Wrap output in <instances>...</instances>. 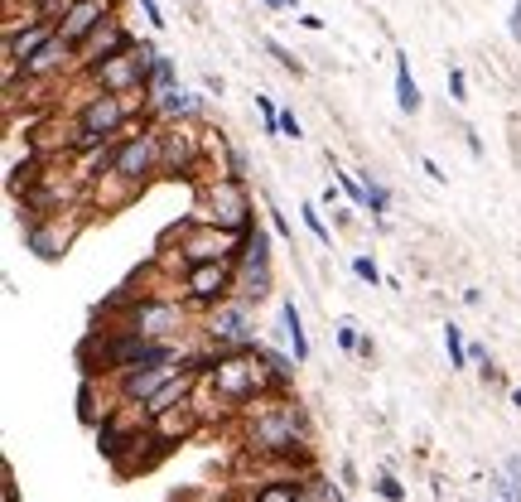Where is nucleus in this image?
<instances>
[{"label": "nucleus", "instance_id": "nucleus-1", "mask_svg": "<svg viewBox=\"0 0 521 502\" xmlns=\"http://www.w3.org/2000/svg\"><path fill=\"white\" fill-rule=\"evenodd\" d=\"M304 440H309V425L290 401L261 406L247 425V445L256 454H295V449H304Z\"/></svg>", "mask_w": 521, "mask_h": 502}, {"label": "nucleus", "instance_id": "nucleus-2", "mask_svg": "<svg viewBox=\"0 0 521 502\" xmlns=\"http://www.w3.org/2000/svg\"><path fill=\"white\" fill-rule=\"evenodd\" d=\"M208 218L203 223H213L218 232L227 237H247L251 227H256V213H251V198L242 189V179H218V184H208Z\"/></svg>", "mask_w": 521, "mask_h": 502}, {"label": "nucleus", "instance_id": "nucleus-3", "mask_svg": "<svg viewBox=\"0 0 521 502\" xmlns=\"http://www.w3.org/2000/svg\"><path fill=\"white\" fill-rule=\"evenodd\" d=\"M208 343L218 348V353H242V348H256V338H251V305L247 300H227L208 314Z\"/></svg>", "mask_w": 521, "mask_h": 502}, {"label": "nucleus", "instance_id": "nucleus-4", "mask_svg": "<svg viewBox=\"0 0 521 502\" xmlns=\"http://www.w3.org/2000/svg\"><path fill=\"white\" fill-rule=\"evenodd\" d=\"M155 165H160V136H150V131L126 136V131H121V145H116V165H111V174H116V179H126V184H145V174H155Z\"/></svg>", "mask_w": 521, "mask_h": 502}, {"label": "nucleus", "instance_id": "nucleus-5", "mask_svg": "<svg viewBox=\"0 0 521 502\" xmlns=\"http://www.w3.org/2000/svg\"><path fill=\"white\" fill-rule=\"evenodd\" d=\"M184 295L193 305L218 309L232 300V261H208V266H189L184 276Z\"/></svg>", "mask_w": 521, "mask_h": 502}, {"label": "nucleus", "instance_id": "nucleus-6", "mask_svg": "<svg viewBox=\"0 0 521 502\" xmlns=\"http://www.w3.org/2000/svg\"><path fill=\"white\" fill-rule=\"evenodd\" d=\"M107 15H111L107 0H73V10H68V15H63V25H58V39H63V44H73V54H78L87 39L102 29Z\"/></svg>", "mask_w": 521, "mask_h": 502}, {"label": "nucleus", "instance_id": "nucleus-7", "mask_svg": "<svg viewBox=\"0 0 521 502\" xmlns=\"http://www.w3.org/2000/svg\"><path fill=\"white\" fill-rule=\"evenodd\" d=\"M54 34H58L54 25H39V20H34L29 29L5 25V63H20V68H25L29 58L39 54V49H44V44H49Z\"/></svg>", "mask_w": 521, "mask_h": 502}, {"label": "nucleus", "instance_id": "nucleus-8", "mask_svg": "<svg viewBox=\"0 0 521 502\" xmlns=\"http://www.w3.org/2000/svg\"><path fill=\"white\" fill-rule=\"evenodd\" d=\"M68 58H73V44H63V39L54 34V39H49V44H44V49H39V54H34V58L25 63V78H44V73L63 68Z\"/></svg>", "mask_w": 521, "mask_h": 502}, {"label": "nucleus", "instance_id": "nucleus-9", "mask_svg": "<svg viewBox=\"0 0 521 502\" xmlns=\"http://www.w3.org/2000/svg\"><path fill=\"white\" fill-rule=\"evenodd\" d=\"M396 107L406 116L420 112V87H415V78H411V58L406 54H396Z\"/></svg>", "mask_w": 521, "mask_h": 502}, {"label": "nucleus", "instance_id": "nucleus-10", "mask_svg": "<svg viewBox=\"0 0 521 502\" xmlns=\"http://www.w3.org/2000/svg\"><path fill=\"white\" fill-rule=\"evenodd\" d=\"M280 324H285V338L295 348V363H309V338H304V319L295 309V300H280Z\"/></svg>", "mask_w": 521, "mask_h": 502}, {"label": "nucleus", "instance_id": "nucleus-11", "mask_svg": "<svg viewBox=\"0 0 521 502\" xmlns=\"http://www.w3.org/2000/svg\"><path fill=\"white\" fill-rule=\"evenodd\" d=\"M256 502H304V483L300 478H275L256 488Z\"/></svg>", "mask_w": 521, "mask_h": 502}, {"label": "nucleus", "instance_id": "nucleus-12", "mask_svg": "<svg viewBox=\"0 0 521 502\" xmlns=\"http://www.w3.org/2000/svg\"><path fill=\"white\" fill-rule=\"evenodd\" d=\"M256 353H261V363L271 367V377L285 387L290 377H295V358H285V353H275V348H266V343H256Z\"/></svg>", "mask_w": 521, "mask_h": 502}, {"label": "nucleus", "instance_id": "nucleus-13", "mask_svg": "<svg viewBox=\"0 0 521 502\" xmlns=\"http://www.w3.org/2000/svg\"><path fill=\"white\" fill-rule=\"evenodd\" d=\"M160 112H169V116H198V112H203V97H193V92H179V87H174L165 102H160Z\"/></svg>", "mask_w": 521, "mask_h": 502}, {"label": "nucleus", "instance_id": "nucleus-14", "mask_svg": "<svg viewBox=\"0 0 521 502\" xmlns=\"http://www.w3.org/2000/svg\"><path fill=\"white\" fill-rule=\"evenodd\" d=\"M444 348H449V367H468V343L459 324H444Z\"/></svg>", "mask_w": 521, "mask_h": 502}, {"label": "nucleus", "instance_id": "nucleus-15", "mask_svg": "<svg viewBox=\"0 0 521 502\" xmlns=\"http://www.w3.org/2000/svg\"><path fill=\"white\" fill-rule=\"evenodd\" d=\"M333 338H338L343 353H357V348H362V334H357L353 319H338V324H333Z\"/></svg>", "mask_w": 521, "mask_h": 502}, {"label": "nucleus", "instance_id": "nucleus-16", "mask_svg": "<svg viewBox=\"0 0 521 502\" xmlns=\"http://www.w3.org/2000/svg\"><path fill=\"white\" fill-rule=\"evenodd\" d=\"M488 483H493V498H497V502H521V483H512L507 474L488 478Z\"/></svg>", "mask_w": 521, "mask_h": 502}, {"label": "nucleus", "instance_id": "nucleus-17", "mask_svg": "<svg viewBox=\"0 0 521 502\" xmlns=\"http://www.w3.org/2000/svg\"><path fill=\"white\" fill-rule=\"evenodd\" d=\"M304 227L314 232V242H324V247H329V242H333V232H329V227H324V218H319V208H314V203L304 208Z\"/></svg>", "mask_w": 521, "mask_h": 502}, {"label": "nucleus", "instance_id": "nucleus-18", "mask_svg": "<svg viewBox=\"0 0 521 502\" xmlns=\"http://www.w3.org/2000/svg\"><path fill=\"white\" fill-rule=\"evenodd\" d=\"M353 276L367 280V285H382V271H377V261H372V256H353Z\"/></svg>", "mask_w": 521, "mask_h": 502}, {"label": "nucleus", "instance_id": "nucleus-19", "mask_svg": "<svg viewBox=\"0 0 521 502\" xmlns=\"http://www.w3.org/2000/svg\"><path fill=\"white\" fill-rule=\"evenodd\" d=\"M372 488H377V493H382L386 502H401V498H406V488L396 483V474H382V478H377V483H372Z\"/></svg>", "mask_w": 521, "mask_h": 502}, {"label": "nucleus", "instance_id": "nucleus-20", "mask_svg": "<svg viewBox=\"0 0 521 502\" xmlns=\"http://www.w3.org/2000/svg\"><path fill=\"white\" fill-rule=\"evenodd\" d=\"M266 49H271L275 58H280V68H290V73H300V58L290 54V49H285V44H275V39H266Z\"/></svg>", "mask_w": 521, "mask_h": 502}, {"label": "nucleus", "instance_id": "nucleus-21", "mask_svg": "<svg viewBox=\"0 0 521 502\" xmlns=\"http://www.w3.org/2000/svg\"><path fill=\"white\" fill-rule=\"evenodd\" d=\"M449 92H454V102H468V78L459 73V68L449 73Z\"/></svg>", "mask_w": 521, "mask_h": 502}, {"label": "nucleus", "instance_id": "nucleus-22", "mask_svg": "<svg viewBox=\"0 0 521 502\" xmlns=\"http://www.w3.org/2000/svg\"><path fill=\"white\" fill-rule=\"evenodd\" d=\"M280 136H295V140L304 136V131H300V121H295V112H280Z\"/></svg>", "mask_w": 521, "mask_h": 502}, {"label": "nucleus", "instance_id": "nucleus-23", "mask_svg": "<svg viewBox=\"0 0 521 502\" xmlns=\"http://www.w3.org/2000/svg\"><path fill=\"white\" fill-rule=\"evenodd\" d=\"M502 474L512 478V483H521V454H507V459H502Z\"/></svg>", "mask_w": 521, "mask_h": 502}, {"label": "nucleus", "instance_id": "nucleus-24", "mask_svg": "<svg viewBox=\"0 0 521 502\" xmlns=\"http://www.w3.org/2000/svg\"><path fill=\"white\" fill-rule=\"evenodd\" d=\"M140 10H145V20H150L155 29H165V20H160V5H155V0H140Z\"/></svg>", "mask_w": 521, "mask_h": 502}, {"label": "nucleus", "instance_id": "nucleus-25", "mask_svg": "<svg viewBox=\"0 0 521 502\" xmlns=\"http://www.w3.org/2000/svg\"><path fill=\"white\" fill-rule=\"evenodd\" d=\"M271 213V232L275 237H290V223H285V213H275V208H266Z\"/></svg>", "mask_w": 521, "mask_h": 502}, {"label": "nucleus", "instance_id": "nucleus-26", "mask_svg": "<svg viewBox=\"0 0 521 502\" xmlns=\"http://www.w3.org/2000/svg\"><path fill=\"white\" fill-rule=\"evenodd\" d=\"M507 29H512V39H517V44H521V0H517V5H512V20H507Z\"/></svg>", "mask_w": 521, "mask_h": 502}, {"label": "nucleus", "instance_id": "nucleus-27", "mask_svg": "<svg viewBox=\"0 0 521 502\" xmlns=\"http://www.w3.org/2000/svg\"><path fill=\"white\" fill-rule=\"evenodd\" d=\"M425 174H430V179H435V184H444V179H449V174H444V169H439L435 160H425Z\"/></svg>", "mask_w": 521, "mask_h": 502}, {"label": "nucleus", "instance_id": "nucleus-28", "mask_svg": "<svg viewBox=\"0 0 521 502\" xmlns=\"http://www.w3.org/2000/svg\"><path fill=\"white\" fill-rule=\"evenodd\" d=\"M300 0H266V10H295Z\"/></svg>", "mask_w": 521, "mask_h": 502}, {"label": "nucleus", "instance_id": "nucleus-29", "mask_svg": "<svg viewBox=\"0 0 521 502\" xmlns=\"http://www.w3.org/2000/svg\"><path fill=\"white\" fill-rule=\"evenodd\" d=\"M512 406H521V387H517V391H512Z\"/></svg>", "mask_w": 521, "mask_h": 502}, {"label": "nucleus", "instance_id": "nucleus-30", "mask_svg": "<svg viewBox=\"0 0 521 502\" xmlns=\"http://www.w3.org/2000/svg\"><path fill=\"white\" fill-rule=\"evenodd\" d=\"M493 502H497V498H493Z\"/></svg>", "mask_w": 521, "mask_h": 502}]
</instances>
